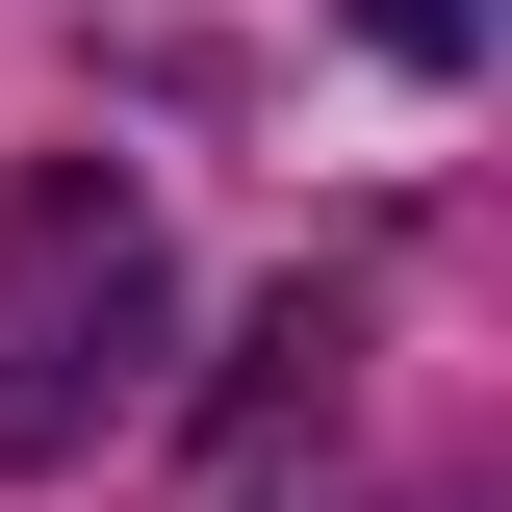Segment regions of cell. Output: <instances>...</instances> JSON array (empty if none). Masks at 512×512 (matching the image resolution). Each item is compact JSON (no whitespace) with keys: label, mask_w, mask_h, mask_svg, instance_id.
<instances>
[{"label":"cell","mask_w":512,"mask_h":512,"mask_svg":"<svg viewBox=\"0 0 512 512\" xmlns=\"http://www.w3.org/2000/svg\"><path fill=\"white\" fill-rule=\"evenodd\" d=\"M154 333H180L154 205H128L103 154H52V180L0 205V487H26V461H103L128 410H154Z\"/></svg>","instance_id":"obj_1"}]
</instances>
